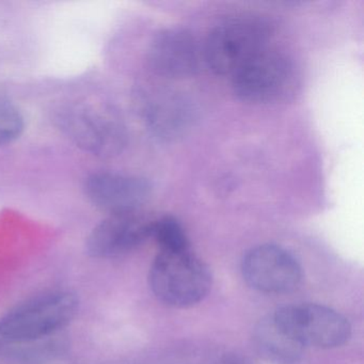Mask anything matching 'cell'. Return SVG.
<instances>
[{
	"instance_id": "obj_1",
	"label": "cell",
	"mask_w": 364,
	"mask_h": 364,
	"mask_svg": "<svg viewBox=\"0 0 364 364\" xmlns=\"http://www.w3.org/2000/svg\"><path fill=\"white\" fill-rule=\"evenodd\" d=\"M78 298L68 291H46L26 300L0 318V338L29 343L67 327L77 314Z\"/></svg>"
},
{
	"instance_id": "obj_2",
	"label": "cell",
	"mask_w": 364,
	"mask_h": 364,
	"mask_svg": "<svg viewBox=\"0 0 364 364\" xmlns=\"http://www.w3.org/2000/svg\"><path fill=\"white\" fill-rule=\"evenodd\" d=\"M149 281L159 300L176 308L198 304L212 287L208 266L191 249L161 251L153 262Z\"/></svg>"
},
{
	"instance_id": "obj_3",
	"label": "cell",
	"mask_w": 364,
	"mask_h": 364,
	"mask_svg": "<svg viewBox=\"0 0 364 364\" xmlns=\"http://www.w3.org/2000/svg\"><path fill=\"white\" fill-rule=\"evenodd\" d=\"M267 23L252 16L230 18L208 35L204 61L218 75H233L247 61L268 48Z\"/></svg>"
},
{
	"instance_id": "obj_4",
	"label": "cell",
	"mask_w": 364,
	"mask_h": 364,
	"mask_svg": "<svg viewBox=\"0 0 364 364\" xmlns=\"http://www.w3.org/2000/svg\"><path fill=\"white\" fill-rule=\"evenodd\" d=\"M58 127L82 150L110 159L122 152L127 144L124 129L100 104L77 102L57 112Z\"/></svg>"
},
{
	"instance_id": "obj_5",
	"label": "cell",
	"mask_w": 364,
	"mask_h": 364,
	"mask_svg": "<svg viewBox=\"0 0 364 364\" xmlns=\"http://www.w3.org/2000/svg\"><path fill=\"white\" fill-rule=\"evenodd\" d=\"M231 77L235 95L252 104L284 101L294 95L298 82L293 61L268 48L247 61Z\"/></svg>"
},
{
	"instance_id": "obj_6",
	"label": "cell",
	"mask_w": 364,
	"mask_h": 364,
	"mask_svg": "<svg viewBox=\"0 0 364 364\" xmlns=\"http://www.w3.org/2000/svg\"><path fill=\"white\" fill-rule=\"evenodd\" d=\"M277 323L302 346L334 348L350 336L344 316L319 304L283 306L272 314Z\"/></svg>"
},
{
	"instance_id": "obj_7",
	"label": "cell",
	"mask_w": 364,
	"mask_h": 364,
	"mask_svg": "<svg viewBox=\"0 0 364 364\" xmlns=\"http://www.w3.org/2000/svg\"><path fill=\"white\" fill-rule=\"evenodd\" d=\"M242 276L252 289L266 294H284L299 285L302 270L289 251L274 245L251 249L242 263Z\"/></svg>"
},
{
	"instance_id": "obj_8",
	"label": "cell",
	"mask_w": 364,
	"mask_h": 364,
	"mask_svg": "<svg viewBox=\"0 0 364 364\" xmlns=\"http://www.w3.org/2000/svg\"><path fill=\"white\" fill-rule=\"evenodd\" d=\"M148 59L155 73L168 78L195 75L205 63L203 48L193 33L182 28L157 33L151 41Z\"/></svg>"
},
{
	"instance_id": "obj_9",
	"label": "cell",
	"mask_w": 364,
	"mask_h": 364,
	"mask_svg": "<svg viewBox=\"0 0 364 364\" xmlns=\"http://www.w3.org/2000/svg\"><path fill=\"white\" fill-rule=\"evenodd\" d=\"M89 201L110 215L137 213L151 196L149 181L141 176L97 172L84 185Z\"/></svg>"
},
{
	"instance_id": "obj_10",
	"label": "cell",
	"mask_w": 364,
	"mask_h": 364,
	"mask_svg": "<svg viewBox=\"0 0 364 364\" xmlns=\"http://www.w3.org/2000/svg\"><path fill=\"white\" fill-rule=\"evenodd\" d=\"M153 220L139 213L110 215L87 238V251L95 259L121 257L144 244L152 233Z\"/></svg>"
},
{
	"instance_id": "obj_11",
	"label": "cell",
	"mask_w": 364,
	"mask_h": 364,
	"mask_svg": "<svg viewBox=\"0 0 364 364\" xmlns=\"http://www.w3.org/2000/svg\"><path fill=\"white\" fill-rule=\"evenodd\" d=\"M144 118L149 129L161 139H174L188 129L193 109L182 97L173 95L156 97L146 104Z\"/></svg>"
},
{
	"instance_id": "obj_12",
	"label": "cell",
	"mask_w": 364,
	"mask_h": 364,
	"mask_svg": "<svg viewBox=\"0 0 364 364\" xmlns=\"http://www.w3.org/2000/svg\"><path fill=\"white\" fill-rule=\"evenodd\" d=\"M253 342L259 355L272 363L294 364L304 355V347L285 332L272 315L257 323Z\"/></svg>"
},
{
	"instance_id": "obj_13",
	"label": "cell",
	"mask_w": 364,
	"mask_h": 364,
	"mask_svg": "<svg viewBox=\"0 0 364 364\" xmlns=\"http://www.w3.org/2000/svg\"><path fill=\"white\" fill-rule=\"evenodd\" d=\"M151 237L156 240L161 251H184L189 249L186 232L173 217L165 216L153 220Z\"/></svg>"
},
{
	"instance_id": "obj_14",
	"label": "cell",
	"mask_w": 364,
	"mask_h": 364,
	"mask_svg": "<svg viewBox=\"0 0 364 364\" xmlns=\"http://www.w3.org/2000/svg\"><path fill=\"white\" fill-rule=\"evenodd\" d=\"M24 118L10 102L0 99V146L14 142L24 131Z\"/></svg>"
}]
</instances>
